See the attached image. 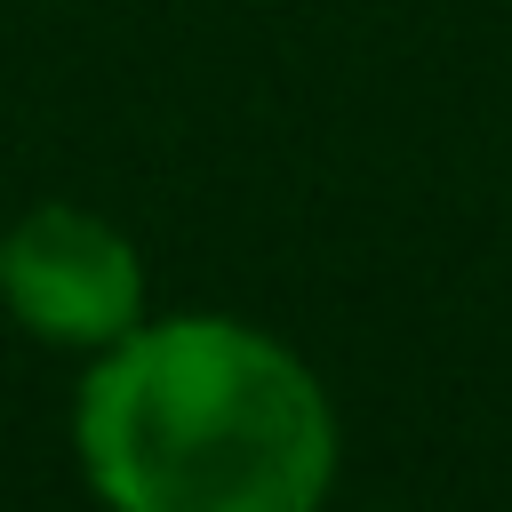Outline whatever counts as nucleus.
<instances>
[{"label": "nucleus", "mask_w": 512, "mask_h": 512, "mask_svg": "<svg viewBox=\"0 0 512 512\" xmlns=\"http://www.w3.org/2000/svg\"><path fill=\"white\" fill-rule=\"evenodd\" d=\"M72 448L104 512H320L336 400L256 320L144 312L88 360Z\"/></svg>", "instance_id": "f257e3e1"}, {"label": "nucleus", "mask_w": 512, "mask_h": 512, "mask_svg": "<svg viewBox=\"0 0 512 512\" xmlns=\"http://www.w3.org/2000/svg\"><path fill=\"white\" fill-rule=\"evenodd\" d=\"M0 304L32 344L96 360L144 320V256L112 216L40 200L0 232Z\"/></svg>", "instance_id": "f03ea898"}]
</instances>
